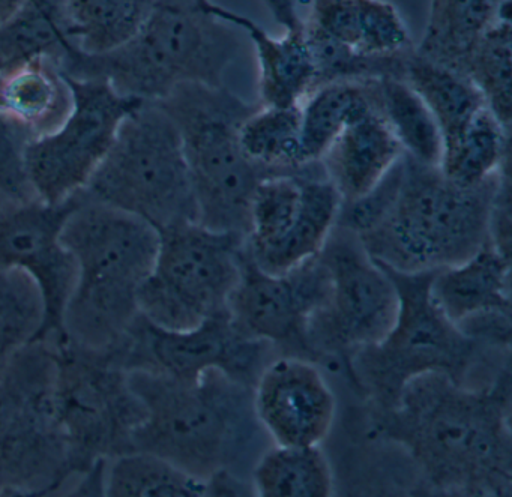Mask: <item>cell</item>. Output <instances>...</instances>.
<instances>
[{"instance_id": "cell-23", "label": "cell", "mask_w": 512, "mask_h": 497, "mask_svg": "<svg viewBox=\"0 0 512 497\" xmlns=\"http://www.w3.org/2000/svg\"><path fill=\"white\" fill-rule=\"evenodd\" d=\"M305 23L358 55L385 58L413 50L406 23L388 0H311Z\"/></svg>"}, {"instance_id": "cell-25", "label": "cell", "mask_w": 512, "mask_h": 497, "mask_svg": "<svg viewBox=\"0 0 512 497\" xmlns=\"http://www.w3.org/2000/svg\"><path fill=\"white\" fill-rule=\"evenodd\" d=\"M376 110H380L379 80L329 83L314 89L301 104L302 145L307 160L320 163L332 142L350 124Z\"/></svg>"}, {"instance_id": "cell-31", "label": "cell", "mask_w": 512, "mask_h": 497, "mask_svg": "<svg viewBox=\"0 0 512 497\" xmlns=\"http://www.w3.org/2000/svg\"><path fill=\"white\" fill-rule=\"evenodd\" d=\"M511 163V131L484 109L460 139L443 149L439 169L455 184L478 185Z\"/></svg>"}, {"instance_id": "cell-26", "label": "cell", "mask_w": 512, "mask_h": 497, "mask_svg": "<svg viewBox=\"0 0 512 497\" xmlns=\"http://www.w3.org/2000/svg\"><path fill=\"white\" fill-rule=\"evenodd\" d=\"M404 80L424 100L442 136V151L454 145L473 119L487 109L484 98L464 74L416 55L407 61Z\"/></svg>"}, {"instance_id": "cell-18", "label": "cell", "mask_w": 512, "mask_h": 497, "mask_svg": "<svg viewBox=\"0 0 512 497\" xmlns=\"http://www.w3.org/2000/svg\"><path fill=\"white\" fill-rule=\"evenodd\" d=\"M254 413L269 440L281 446L320 445L334 425V392L316 362L275 356L253 386Z\"/></svg>"}, {"instance_id": "cell-10", "label": "cell", "mask_w": 512, "mask_h": 497, "mask_svg": "<svg viewBox=\"0 0 512 497\" xmlns=\"http://www.w3.org/2000/svg\"><path fill=\"white\" fill-rule=\"evenodd\" d=\"M53 341L23 347L0 371V494L41 496L71 478L52 409Z\"/></svg>"}, {"instance_id": "cell-14", "label": "cell", "mask_w": 512, "mask_h": 497, "mask_svg": "<svg viewBox=\"0 0 512 497\" xmlns=\"http://www.w3.org/2000/svg\"><path fill=\"white\" fill-rule=\"evenodd\" d=\"M70 83L74 104L64 124L31 140L25 149L29 184L38 199L52 205L86 187L122 121L145 103L119 94L104 80L70 79Z\"/></svg>"}, {"instance_id": "cell-4", "label": "cell", "mask_w": 512, "mask_h": 497, "mask_svg": "<svg viewBox=\"0 0 512 497\" xmlns=\"http://www.w3.org/2000/svg\"><path fill=\"white\" fill-rule=\"evenodd\" d=\"M239 47L229 23L196 0H154L124 46L104 55L68 46L59 65L70 79L104 80L119 94L158 103L179 86H223Z\"/></svg>"}, {"instance_id": "cell-9", "label": "cell", "mask_w": 512, "mask_h": 497, "mask_svg": "<svg viewBox=\"0 0 512 497\" xmlns=\"http://www.w3.org/2000/svg\"><path fill=\"white\" fill-rule=\"evenodd\" d=\"M53 344V416L67 448L71 476H85L133 451V434L145 418V407L127 371L109 353L76 346L67 338Z\"/></svg>"}, {"instance_id": "cell-17", "label": "cell", "mask_w": 512, "mask_h": 497, "mask_svg": "<svg viewBox=\"0 0 512 497\" xmlns=\"http://www.w3.org/2000/svg\"><path fill=\"white\" fill-rule=\"evenodd\" d=\"M80 205L79 193L62 203H10L0 211V269L34 278L44 299V325L38 340L65 338L64 311L76 283L77 266L62 244V229Z\"/></svg>"}, {"instance_id": "cell-40", "label": "cell", "mask_w": 512, "mask_h": 497, "mask_svg": "<svg viewBox=\"0 0 512 497\" xmlns=\"http://www.w3.org/2000/svg\"><path fill=\"white\" fill-rule=\"evenodd\" d=\"M196 2L200 8H203V10L208 11V13H211L212 16H214V10L215 7H217V4H214L212 0H196Z\"/></svg>"}, {"instance_id": "cell-28", "label": "cell", "mask_w": 512, "mask_h": 497, "mask_svg": "<svg viewBox=\"0 0 512 497\" xmlns=\"http://www.w3.org/2000/svg\"><path fill=\"white\" fill-rule=\"evenodd\" d=\"M251 487L262 497H328L334 475L320 445L268 446L251 467Z\"/></svg>"}, {"instance_id": "cell-15", "label": "cell", "mask_w": 512, "mask_h": 497, "mask_svg": "<svg viewBox=\"0 0 512 497\" xmlns=\"http://www.w3.org/2000/svg\"><path fill=\"white\" fill-rule=\"evenodd\" d=\"M107 353L125 371L196 380L206 371L220 370L248 386L280 356L271 344L241 334L229 314L182 331L155 325L140 314L121 343Z\"/></svg>"}, {"instance_id": "cell-8", "label": "cell", "mask_w": 512, "mask_h": 497, "mask_svg": "<svg viewBox=\"0 0 512 497\" xmlns=\"http://www.w3.org/2000/svg\"><path fill=\"white\" fill-rule=\"evenodd\" d=\"M79 193L157 230L197 223L181 134L157 103L145 101L122 121L109 152Z\"/></svg>"}, {"instance_id": "cell-37", "label": "cell", "mask_w": 512, "mask_h": 497, "mask_svg": "<svg viewBox=\"0 0 512 497\" xmlns=\"http://www.w3.org/2000/svg\"><path fill=\"white\" fill-rule=\"evenodd\" d=\"M509 166L503 169L496 194H494L488 236H490L491 245L500 254L511 259V175H509Z\"/></svg>"}, {"instance_id": "cell-32", "label": "cell", "mask_w": 512, "mask_h": 497, "mask_svg": "<svg viewBox=\"0 0 512 497\" xmlns=\"http://www.w3.org/2000/svg\"><path fill=\"white\" fill-rule=\"evenodd\" d=\"M506 131L512 121V19L506 10L482 35L463 70Z\"/></svg>"}, {"instance_id": "cell-35", "label": "cell", "mask_w": 512, "mask_h": 497, "mask_svg": "<svg viewBox=\"0 0 512 497\" xmlns=\"http://www.w3.org/2000/svg\"><path fill=\"white\" fill-rule=\"evenodd\" d=\"M401 175H403V157L395 163V166L386 173L385 178L373 190L352 202L341 203L335 226L353 233L358 238L376 229L385 220L397 199Z\"/></svg>"}, {"instance_id": "cell-24", "label": "cell", "mask_w": 512, "mask_h": 497, "mask_svg": "<svg viewBox=\"0 0 512 497\" xmlns=\"http://www.w3.org/2000/svg\"><path fill=\"white\" fill-rule=\"evenodd\" d=\"M511 8V0H431L416 55L463 74L488 28Z\"/></svg>"}, {"instance_id": "cell-20", "label": "cell", "mask_w": 512, "mask_h": 497, "mask_svg": "<svg viewBox=\"0 0 512 497\" xmlns=\"http://www.w3.org/2000/svg\"><path fill=\"white\" fill-rule=\"evenodd\" d=\"M431 296L460 328L488 316H511V259L488 241L460 265L434 272Z\"/></svg>"}, {"instance_id": "cell-19", "label": "cell", "mask_w": 512, "mask_h": 497, "mask_svg": "<svg viewBox=\"0 0 512 497\" xmlns=\"http://www.w3.org/2000/svg\"><path fill=\"white\" fill-rule=\"evenodd\" d=\"M70 79L52 56L0 67V115L28 142L58 130L73 110Z\"/></svg>"}, {"instance_id": "cell-5", "label": "cell", "mask_w": 512, "mask_h": 497, "mask_svg": "<svg viewBox=\"0 0 512 497\" xmlns=\"http://www.w3.org/2000/svg\"><path fill=\"white\" fill-rule=\"evenodd\" d=\"M503 169L467 187L446 178L439 167L403 155L397 199L385 220L358 238L362 247L376 262L401 272L440 271L466 262L490 241L491 205Z\"/></svg>"}, {"instance_id": "cell-27", "label": "cell", "mask_w": 512, "mask_h": 497, "mask_svg": "<svg viewBox=\"0 0 512 497\" xmlns=\"http://www.w3.org/2000/svg\"><path fill=\"white\" fill-rule=\"evenodd\" d=\"M154 0H62L68 43L85 55H104L139 31Z\"/></svg>"}, {"instance_id": "cell-41", "label": "cell", "mask_w": 512, "mask_h": 497, "mask_svg": "<svg viewBox=\"0 0 512 497\" xmlns=\"http://www.w3.org/2000/svg\"><path fill=\"white\" fill-rule=\"evenodd\" d=\"M10 203H14V202H11V200H8L7 197L0 196V211H2V209H4V208H7V206L10 205Z\"/></svg>"}, {"instance_id": "cell-33", "label": "cell", "mask_w": 512, "mask_h": 497, "mask_svg": "<svg viewBox=\"0 0 512 497\" xmlns=\"http://www.w3.org/2000/svg\"><path fill=\"white\" fill-rule=\"evenodd\" d=\"M380 110L403 154L439 167L442 136L430 109L404 79L379 80Z\"/></svg>"}, {"instance_id": "cell-21", "label": "cell", "mask_w": 512, "mask_h": 497, "mask_svg": "<svg viewBox=\"0 0 512 497\" xmlns=\"http://www.w3.org/2000/svg\"><path fill=\"white\" fill-rule=\"evenodd\" d=\"M214 16L250 37L259 61L260 106H301L316 89V70L304 26L274 38L254 20L220 5L215 7Z\"/></svg>"}, {"instance_id": "cell-16", "label": "cell", "mask_w": 512, "mask_h": 497, "mask_svg": "<svg viewBox=\"0 0 512 497\" xmlns=\"http://www.w3.org/2000/svg\"><path fill=\"white\" fill-rule=\"evenodd\" d=\"M331 290V274L320 254L292 271L268 274L245 248L241 278L230 296V322L245 337L271 344L278 355L314 362L308 334Z\"/></svg>"}, {"instance_id": "cell-36", "label": "cell", "mask_w": 512, "mask_h": 497, "mask_svg": "<svg viewBox=\"0 0 512 497\" xmlns=\"http://www.w3.org/2000/svg\"><path fill=\"white\" fill-rule=\"evenodd\" d=\"M28 139L0 115V196L14 203L38 199L26 173Z\"/></svg>"}, {"instance_id": "cell-1", "label": "cell", "mask_w": 512, "mask_h": 497, "mask_svg": "<svg viewBox=\"0 0 512 497\" xmlns=\"http://www.w3.org/2000/svg\"><path fill=\"white\" fill-rule=\"evenodd\" d=\"M373 419L380 436L400 445L436 490L511 494V367L484 386L443 373L413 377L394 406Z\"/></svg>"}, {"instance_id": "cell-7", "label": "cell", "mask_w": 512, "mask_h": 497, "mask_svg": "<svg viewBox=\"0 0 512 497\" xmlns=\"http://www.w3.org/2000/svg\"><path fill=\"white\" fill-rule=\"evenodd\" d=\"M157 104L181 134L197 223L247 239L254 191L263 178L274 176L248 158L239 136L259 104L224 85L179 86Z\"/></svg>"}, {"instance_id": "cell-34", "label": "cell", "mask_w": 512, "mask_h": 497, "mask_svg": "<svg viewBox=\"0 0 512 497\" xmlns=\"http://www.w3.org/2000/svg\"><path fill=\"white\" fill-rule=\"evenodd\" d=\"M43 325L44 299L34 278L17 269H0V371L38 340Z\"/></svg>"}, {"instance_id": "cell-12", "label": "cell", "mask_w": 512, "mask_h": 497, "mask_svg": "<svg viewBox=\"0 0 512 497\" xmlns=\"http://www.w3.org/2000/svg\"><path fill=\"white\" fill-rule=\"evenodd\" d=\"M320 257L331 274L332 290L328 305L311 322V352L316 364L335 356L347 368L353 353L391 331L400 305L397 289L358 236L340 227H334Z\"/></svg>"}, {"instance_id": "cell-3", "label": "cell", "mask_w": 512, "mask_h": 497, "mask_svg": "<svg viewBox=\"0 0 512 497\" xmlns=\"http://www.w3.org/2000/svg\"><path fill=\"white\" fill-rule=\"evenodd\" d=\"M79 196L61 236L77 266L64 311L65 338L107 352L140 316L139 292L154 269L160 232L142 218Z\"/></svg>"}, {"instance_id": "cell-38", "label": "cell", "mask_w": 512, "mask_h": 497, "mask_svg": "<svg viewBox=\"0 0 512 497\" xmlns=\"http://www.w3.org/2000/svg\"><path fill=\"white\" fill-rule=\"evenodd\" d=\"M269 13L274 17L278 25L283 26L286 31L304 26V20L298 14V0H263Z\"/></svg>"}, {"instance_id": "cell-39", "label": "cell", "mask_w": 512, "mask_h": 497, "mask_svg": "<svg viewBox=\"0 0 512 497\" xmlns=\"http://www.w3.org/2000/svg\"><path fill=\"white\" fill-rule=\"evenodd\" d=\"M25 4L26 0H0V28L16 19Z\"/></svg>"}, {"instance_id": "cell-11", "label": "cell", "mask_w": 512, "mask_h": 497, "mask_svg": "<svg viewBox=\"0 0 512 497\" xmlns=\"http://www.w3.org/2000/svg\"><path fill=\"white\" fill-rule=\"evenodd\" d=\"M160 232L157 259L139 292L140 314L167 329H191L229 314L242 271L245 239L196 221Z\"/></svg>"}, {"instance_id": "cell-30", "label": "cell", "mask_w": 512, "mask_h": 497, "mask_svg": "<svg viewBox=\"0 0 512 497\" xmlns=\"http://www.w3.org/2000/svg\"><path fill=\"white\" fill-rule=\"evenodd\" d=\"M106 467L104 496H209L208 482L188 475L164 458L149 452H125L110 460Z\"/></svg>"}, {"instance_id": "cell-6", "label": "cell", "mask_w": 512, "mask_h": 497, "mask_svg": "<svg viewBox=\"0 0 512 497\" xmlns=\"http://www.w3.org/2000/svg\"><path fill=\"white\" fill-rule=\"evenodd\" d=\"M379 265L397 289V320L382 341L353 353L347 364V373L370 398L374 412L391 409L413 377L443 373L473 386L476 368L509 356L494 355L511 350L469 337L440 311L431 296L436 271L401 272Z\"/></svg>"}, {"instance_id": "cell-13", "label": "cell", "mask_w": 512, "mask_h": 497, "mask_svg": "<svg viewBox=\"0 0 512 497\" xmlns=\"http://www.w3.org/2000/svg\"><path fill=\"white\" fill-rule=\"evenodd\" d=\"M340 206L320 163L298 175L266 176L251 200L247 253L268 274L292 271L319 256Z\"/></svg>"}, {"instance_id": "cell-22", "label": "cell", "mask_w": 512, "mask_h": 497, "mask_svg": "<svg viewBox=\"0 0 512 497\" xmlns=\"http://www.w3.org/2000/svg\"><path fill=\"white\" fill-rule=\"evenodd\" d=\"M401 157L403 149L382 112L376 110L350 124L332 142L320 164L344 203L373 190Z\"/></svg>"}, {"instance_id": "cell-2", "label": "cell", "mask_w": 512, "mask_h": 497, "mask_svg": "<svg viewBox=\"0 0 512 497\" xmlns=\"http://www.w3.org/2000/svg\"><path fill=\"white\" fill-rule=\"evenodd\" d=\"M145 407L133 434V451L149 452L202 481L256 463L268 436L254 413L253 386L220 370L196 380L127 371Z\"/></svg>"}, {"instance_id": "cell-29", "label": "cell", "mask_w": 512, "mask_h": 497, "mask_svg": "<svg viewBox=\"0 0 512 497\" xmlns=\"http://www.w3.org/2000/svg\"><path fill=\"white\" fill-rule=\"evenodd\" d=\"M241 145L251 161L269 175H298L317 163L305 157L301 106H260L241 127Z\"/></svg>"}]
</instances>
